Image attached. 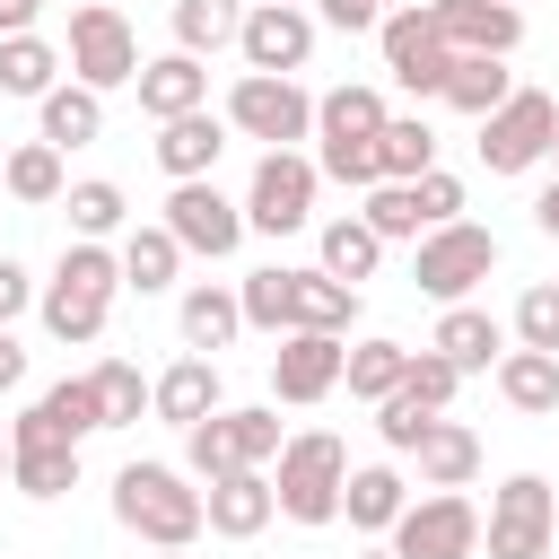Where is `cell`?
I'll return each mask as SVG.
<instances>
[{
  "label": "cell",
  "instance_id": "277c9868",
  "mask_svg": "<svg viewBox=\"0 0 559 559\" xmlns=\"http://www.w3.org/2000/svg\"><path fill=\"white\" fill-rule=\"evenodd\" d=\"M498 271V236L480 227V218H445V227H428L419 236V253H411V280H419V297H437V306H472V288Z\"/></svg>",
  "mask_w": 559,
  "mask_h": 559
},
{
  "label": "cell",
  "instance_id": "d6a6232c",
  "mask_svg": "<svg viewBox=\"0 0 559 559\" xmlns=\"http://www.w3.org/2000/svg\"><path fill=\"white\" fill-rule=\"evenodd\" d=\"M61 87V44H44V35H0V96H52Z\"/></svg>",
  "mask_w": 559,
  "mask_h": 559
},
{
  "label": "cell",
  "instance_id": "680465c9",
  "mask_svg": "<svg viewBox=\"0 0 559 559\" xmlns=\"http://www.w3.org/2000/svg\"><path fill=\"white\" fill-rule=\"evenodd\" d=\"M280 9H306V0H280Z\"/></svg>",
  "mask_w": 559,
  "mask_h": 559
},
{
  "label": "cell",
  "instance_id": "7bdbcfd3",
  "mask_svg": "<svg viewBox=\"0 0 559 559\" xmlns=\"http://www.w3.org/2000/svg\"><path fill=\"white\" fill-rule=\"evenodd\" d=\"M393 393H411V402H419L428 419H445V402L463 393V376H454V367H445L437 349H411V367H402V384H393Z\"/></svg>",
  "mask_w": 559,
  "mask_h": 559
},
{
  "label": "cell",
  "instance_id": "7dc6e473",
  "mask_svg": "<svg viewBox=\"0 0 559 559\" xmlns=\"http://www.w3.org/2000/svg\"><path fill=\"white\" fill-rule=\"evenodd\" d=\"M411 210H419V236H428V227H445V218H463V175L428 166V175L411 183Z\"/></svg>",
  "mask_w": 559,
  "mask_h": 559
},
{
  "label": "cell",
  "instance_id": "3957f363",
  "mask_svg": "<svg viewBox=\"0 0 559 559\" xmlns=\"http://www.w3.org/2000/svg\"><path fill=\"white\" fill-rule=\"evenodd\" d=\"M341 480H349V445L332 428H297L280 445V472H271V498L288 524H332L341 515Z\"/></svg>",
  "mask_w": 559,
  "mask_h": 559
},
{
  "label": "cell",
  "instance_id": "5b68a950",
  "mask_svg": "<svg viewBox=\"0 0 559 559\" xmlns=\"http://www.w3.org/2000/svg\"><path fill=\"white\" fill-rule=\"evenodd\" d=\"M61 70H70L79 87H96V96L131 87V79H140V35H131V17H122L114 0L70 9V52H61Z\"/></svg>",
  "mask_w": 559,
  "mask_h": 559
},
{
  "label": "cell",
  "instance_id": "4fadbf2b",
  "mask_svg": "<svg viewBox=\"0 0 559 559\" xmlns=\"http://www.w3.org/2000/svg\"><path fill=\"white\" fill-rule=\"evenodd\" d=\"M157 227H166V236H175L183 253H201V262H227V253L245 245V210H236V201H227V192H218L210 175H201V183H175V192H166V218H157Z\"/></svg>",
  "mask_w": 559,
  "mask_h": 559
},
{
  "label": "cell",
  "instance_id": "b9f144b4",
  "mask_svg": "<svg viewBox=\"0 0 559 559\" xmlns=\"http://www.w3.org/2000/svg\"><path fill=\"white\" fill-rule=\"evenodd\" d=\"M227 437H236V463L245 472H262V463H280V411L271 402H245V411H227Z\"/></svg>",
  "mask_w": 559,
  "mask_h": 559
},
{
  "label": "cell",
  "instance_id": "f546056e",
  "mask_svg": "<svg viewBox=\"0 0 559 559\" xmlns=\"http://www.w3.org/2000/svg\"><path fill=\"white\" fill-rule=\"evenodd\" d=\"M0 192H9V201H26V210L61 201V192H70V175H61V148H52V140H17V148L0 157Z\"/></svg>",
  "mask_w": 559,
  "mask_h": 559
},
{
  "label": "cell",
  "instance_id": "ac0fdd59",
  "mask_svg": "<svg viewBox=\"0 0 559 559\" xmlns=\"http://www.w3.org/2000/svg\"><path fill=\"white\" fill-rule=\"evenodd\" d=\"M140 114L148 122H183V114H201L210 105V61H192V52H157V61H140Z\"/></svg>",
  "mask_w": 559,
  "mask_h": 559
},
{
  "label": "cell",
  "instance_id": "11a10c76",
  "mask_svg": "<svg viewBox=\"0 0 559 559\" xmlns=\"http://www.w3.org/2000/svg\"><path fill=\"white\" fill-rule=\"evenodd\" d=\"M358 559H393V550H384V542H367V550H358Z\"/></svg>",
  "mask_w": 559,
  "mask_h": 559
},
{
  "label": "cell",
  "instance_id": "7c38bea8",
  "mask_svg": "<svg viewBox=\"0 0 559 559\" xmlns=\"http://www.w3.org/2000/svg\"><path fill=\"white\" fill-rule=\"evenodd\" d=\"M9 489H17V498H70V489H79V445L52 437V419H44L35 402L9 419Z\"/></svg>",
  "mask_w": 559,
  "mask_h": 559
},
{
  "label": "cell",
  "instance_id": "9c48e42d",
  "mask_svg": "<svg viewBox=\"0 0 559 559\" xmlns=\"http://www.w3.org/2000/svg\"><path fill=\"white\" fill-rule=\"evenodd\" d=\"M227 131L236 140H262V148H288V140H314V96L297 79H262L245 70L227 87Z\"/></svg>",
  "mask_w": 559,
  "mask_h": 559
},
{
  "label": "cell",
  "instance_id": "44dd1931",
  "mask_svg": "<svg viewBox=\"0 0 559 559\" xmlns=\"http://www.w3.org/2000/svg\"><path fill=\"white\" fill-rule=\"evenodd\" d=\"M227 157V114H183V122H157V166H166V183H201L210 166Z\"/></svg>",
  "mask_w": 559,
  "mask_h": 559
},
{
  "label": "cell",
  "instance_id": "94428289",
  "mask_svg": "<svg viewBox=\"0 0 559 559\" xmlns=\"http://www.w3.org/2000/svg\"><path fill=\"white\" fill-rule=\"evenodd\" d=\"M0 157H9V148H0Z\"/></svg>",
  "mask_w": 559,
  "mask_h": 559
},
{
  "label": "cell",
  "instance_id": "603a6c76",
  "mask_svg": "<svg viewBox=\"0 0 559 559\" xmlns=\"http://www.w3.org/2000/svg\"><path fill=\"white\" fill-rule=\"evenodd\" d=\"M175 323H183V349H227L236 332H245V314H236V288L227 280H192L183 297H175Z\"/></svg>",
  "mask_w": 559,
  "mask_h": 559
},
{
  "label": "cell",
  "instance_id": "8992f818",
  "mask_svg": "<svg viewBox=\"0 0 559 559\" xmlns=\"http://www.w3.org/2000/svg\"><path fill=\"white\" fill-rule=\"evenodd\" d=\"M314 157H297V148H262L253 157V183H245V236H297L306 218H314Z\"/></svg>",
  "mask_w": 559,
  "mask_h": 559
},
{
  "label": "cell",
  "instance_id": "60d3db41",
  "mask_svg": "<svg viewBox=\"0 0 559 559\" xmlns=\"http://www.w3.org/2000/svg\"><path fill=\"white\" fill-rule=\"evenodd\" d=\"M236 314H245V332H288V271H280V262H271V271H245Z\"/></svg>",
  "mask_w": 559,
  "mask_h": 559
},
{
  "label": "cell",
  "instance_id": "ffe728a7",
  "mask_svg": "<svg viewBox=\"0 0 559 559\" xmlns=\"http://www.w3.org/2000/svg\"><path fill=\"white\" fill-rule=\"evenodd\" d=\"M271 515H280L271 472H227V480H210V489H201V524H210L218 542H253Z\"/></svg>",
  "mask_w": 559,
  "mask_h": 559
},
{
  "label": "cell",
  "instance_id": "2e32d148",
  "mask_svg": "<svg viewBox=\"0 0 559 559\" xmlns=\"http://www.w3.org/2000/svg\"><path fill=\"white\" fill-rule=\"evenodd\" d=\"M428 17H437V35H445V52H489V61H507V52L524 44V9H507V0H428Z\"/></svg>",
  "mask_w": 559,
  "mask_h": 559
},
{
  "label": "cell",
  "instance_id": "4316f807",
  "mask_svg": "<svg viewBox=\"0 0 559 559\" xmlns=\"http://www.w3.org/2000/svg\"><path fill=\"white\" fill-rule=\"evenodd\" d=\"M454 114H472V122H489L507 96H515V70L507 61H489V52H454V70H445V87H437Z\"/></svg>",
  "mask_w": 559,
  "mask_h": 559
},
{
  "label": "cell",
  "instance_id": "5bb4252c",
  "mask_svg": "<svg viewBox=\"0 0 559 559\" xmlns=\"http://www.w3.org/2000/svg\"><path fill=\"white\" fill-rule=\"evenodd\" d=\"M236 52H245V70H262V79H297V70L314 61V9L253 0L245 26H236Z\"/></svg>",
  "mask_w": 559,
  "mask_h": 559
},
{
  "label": "cell",
  "instance_id": "816d5d0a",
  "mask_svg": "<svg viewBox=\"0 0 559 559\" xmlns=\"http://www.w3.org/2000/svg\"><path fill=\"white\" fill-rule=\"evenodd\" d=\"M17 384H26V341L0 332V393H17Z\"/></svg>",
  "mask_w": 559,
  "mask_h": 559
},
{
  "label": "cell",
  "instance_id": "8fae6325",
  "mask_svg": "<svg viewBox=\"0 0 559 559\" xmlns=\"http://www.w3.org/2000/svg\"><path fill=\"white\" fill-rule=\"evenodd\" d=\"M376 52H384V79H393V87H411V96H437V87H445V70H454V52H445V35H437L428 0H411V9H384V26H376Z\"/></svg>",
  "mask_w": 559,
  "mask_h": 559
},
{
  "label": "cell",
  "instance_id": "cb8c5ba5",
  "mask_svg": "<svg viewBox=\"0 0 559 559\" xmlns=\"http://www.w3.org/2000/svg\"><path fill=\"white\" fill-rule=\"evenodd\" d=\"M411 463H419V489H463L480 472V437L463 419H428L419 445H411Z\"/></svg>",
  "mask_w": 559,
  "mask_h": 559
},
{
  "label": "cell",
  "instance_id": "74e56055",
  "mask_svg": "<svg viewBox=\"0 0 559 559\" xmlns=\"http://www.w3.org/2000/svg\"><path fill=\"white\" fill-rule=\"evenodd\" d=\"M87 384H96V402H105V428H140V411H148V376H140L131 358L87 367Z\"/></svg>",
  "mask_w": 559,
  "mask_h": 559
},
{
  "label": "cell",
  "instance_id": "bcb514c9",
  "mask_svg": "<svg viewBox=\"0 0 559 559\" xmlns=\"http://www.w3.org/2000/svg\"><path fill=\"white\" fill-rule=\"evenodd\" d=\"M314 175H332V183H349V192L384 183V175H376V140H323V148H314Z\"/></svg>",
  "mask_w": 559,
  "mask_h": 559
},
{
  "label": "cell",
  "instance_id": "9a60e30c",
  "mask_svg": "<svg viewBox=\"0 0 559 559\" xmlns=\"http://www.w3.org/2000/svg\"><path fill=\"white\" fill-rule=\"evenodd\" d=\"M341 358H349V341H332V332H280V349H271V393L306 411V402L341 393Z\"/></svg>",
  "mask_w": 559,
  "mask_h": 559
},
{
  "label": "cell",
  "instance_id": "ab89813d",
  "mask_svg": "<svg viewBox=\"0 0 559 559\" xmlns=\"http://www.w3.org/2000/svg\"><path fill=\"white\" fill-rule=\"evenodd\" d=\"M61 201H70V227H79L87 245H105V236L122 227V210H131V201H122V183H105V175H87V183H70Z\"/></svg>",
  "mask_w": 559,
  "mask_h": 559
},
{
  "label": "cell",
  "instance_id": "ee69618b",
  "mask_svg": "<svg viewBox=\"0 0 559 559\" xmlns=\"http://www.w3.org/2000/svg\"><path fill=\"white\" fill-rule=\"evenodd\" d=\"M515 349H550L559 358V280H533L515 297Z\"/></svg>",
  "mask_w": 559,
  "mask_h": 559
},
{
  "label": "cell",
  "instance_id": "8d00e7d4",
  "mask_svg": "<svg viewBox=\"0 0 559 559\" xmlns=\"http://www.w3.org/2000/svg\"><path fill=\"white\" fill-rule=\"evenodd\" d=\"M402 367H411V349H402V341H358V349L341 358V384H349L358 402H384V393L402 384Z\"/></svg>",
  "mask_w": 559,
  "mask_h": 559
},
{
  "label": "cell",
  "instance_id": "681fc988",
  "mask_svg": "<svg viewBox=\"0 0 559 559\" xmlns=\"http://www.w3.org/2000/svg\"><path fill=\"white\" fill-rule=\"evenodd\" d=\"M314 17L341 26V35H376L384 26V0H314Z\"/></svg>",
  "mask_w": 559,
  "mask_h": 559
},
{
  "label": "cell",
  "instance_id": "484cf974",
  "mask_svg": "<svg viewBox=\"0 0 559 559\" xmlns=\"http://www.w3.org/2000/svg\"><path fill=\"white\" fill-rule=\"evenodd\" d=\"M489 376H498V402L507 411H524V419H550L559 411V358L550 349H507Z\"/></svg>",
  "mask_w": 559,
  "mask_h": 559
},
{
  "label": "cell",
  "instance_id": "6f0895ef",
  "mask_svg": "<svg viewBox=\"0 0 559 559\" xmlns=\"http://www.w3.org/2000/svg\"><path fill=\"white\" fill-rule=\"evenodd\" d=\"M157 559H192V550H157Z\"/></svg>",
  "mask_w": 559,
  "mask_h": 559
},
{
  "label": "cell",
  "instance_id": "f35d334b",
  "mask_svg": "<svg viewBox=\"0 0 559 559\" xmlns=\"http://www.w3.org/2000/svg\"><path fill=\"white\" fill-rule=\"evenodd\" d=\"M227 472H245L236 463V437H227V411H210L201 428H183V480H227Z\"/></svg>",
  "mask_w": 559,
  "mask_h": 559
},
{
  "label": "cell",
  "instance_id": "d590c367",
  "mask_svg": "<svg viewBox=\"0 0 559 559\" xmlns=\"http://www.w3.org/2000/svg\"><path fill=\"white\" fill-rule=\"evenodd\" d=\"M35 411H44V419H52V437H70V445H87V437L105 428V402H96V384H87V376L44 384V393H35Z\"/></svg>",
  "mask_w": 559,
  "mask_h": 559
},
{
  "label": "cell",
  "instance_id": "e575fe53",
  "mask_svg": "<svg viewBox=\"0 0 559 559\" xmlns=\"http://www.w3.org/2000/svg\"><path fill=\"white\" fill-rule=\"evenodd\" d=\"M376 131H384L376 87H323L314 96V140H376Z\"/></svg>",
  "mask_w": 559,
  "mask_h": 559
},
{
  "label": "cell",
  "instance_id": "6da1fadb",
  "mask_svg": "<svg viewBox=\"0 0 559 559\" xmlns=\"http://www.w3.org/2000/svg\"><path fill=\"white\" fill-rule=\"evenodd\" d=\"M114 524L140 533L148 550H192L201 524V480H183L175 463H122L114 472Z\"/></svg>",
  "mask_w": 559,
  "mask_h": 559
},
{
  "label": "cell",
  "instance_id": "4dcf8cb0",
  "mask_svg": "<svg viewBox=\"0 0 559 559\" xmlns=\"http://www.w3.org/2000/svg\"><path fill=\"white\" fill-rule=\"evenodd\" d=\"M114 262H122V288H140V297H157V288H175V271H183V245H175L166 227H122V245H114Z\"/></svg>",
  "mask_w": 559,
  "mask_h": 559
},
{
  "label": "cell",
  "instance_id": "db71d44e",
  "mask_svg": "<svg viewBox=\"0 0 559 559\" xmlns=\"http://www.w3.org/2000/svg\"><path fill=\"white\" fill-rule=\"evenodd\" d=\"M533 227H542V236H559V175L542 183V201H533Z\"/></svg>",
  "mask_w": 559,
  "mask_h": 559
},
{
  "label": "cell",
  "instance_id": "f1b7e54d",
  "mask_svg": "<svg viewBox=\"0 0 559 559\" xmlns=\"http://www.w3.org/2000/svg\"><path fill=\"white\" fill-rule=\"evenodd\" d=\"M96 131H105V96H96V87H79V79H70V87H52V96L35 105V140H52V148H87Z\"/></svg>",
  "mask_w": 559,
  "mask_h": 559
},
{
  "label": "cell",
  "instance_id": "91938a15",
  "mask_svg": "<svg viewBox=\"0 0 559 559\" xmlns=\"http://www.w3.org/2000/svg\"><path fill=\"white\" fill-rule=\"evenodd\" d=\"M507 9H515V0H507Z\"/></svg>",
  "mask_w": 559,
  "mask_h": 559
},
{
  "label": "cell",
  "instance_id": "ba28073f",
  "mask_svg": "<svg viewBox=\"0 0 559 559\" xmlns=\"http://www.w3.org/2000/svg\"><path fill=\"white\" fill-rule=\"evenodd\" d=\"M559 148V96L550 87H515L489 122H480V166L489 175H524Z\"/></svg>",
  "mask_w": 559,
  "mask_h": 559
},
{
  "label": "cell",
  "instance_id": "f907efd6",
  "mask_svg": "<svg viewBox=\"0 0 559 559\" xmlns=\"http://www.w3.org/2000/svg\"><path fill=\"white\" fill-rule=\"evenodd\" d=\"M26 306H35V280H26V262H9V253H0V332H9Z\"/></svg>",
  "mask_w": 559,
  "mask_h": 559
},
{
  "label": "cell",
  "instance_id": "52a82bcc",
  "mask_svg": "<svg viewBox=\"0 0 559 559\" xmlns=\"http://www.w3.org/2000/svg\"><path fill=\"white\" fill-rule=\"evenodd\" d=\"M480 542H489V559H550V542H559V489H550L542 472H515V480L489 498Z\"/></svg>",
  "mask_w": 559,
  "mask_h": 559
},
{
  "label": "cell",
  "instance_id": "7402d4cb",
  "mask_svg": "<svg viewBox=\"0 0 559 559\" xmlns=\"http://www.w3.org/2000/svg\"><path fill=\"white\" fill-rule=\"evenodd\" d=\"M402 507H411V480H402L393 463H349V480H341V515H349L367 542H384V533L402 524Z\"/></svg>",
  "mask_w": 559,
  "mask_h": 559
},
{
  "label": "cell",
  "instance_id": "30bf717a",
  "mask_svg": "<svg viewBox=\"0 0 559 559\" xmlns=\"http://www.w3.org/2000/svg\"><path fill=\"white\" fill-rule=\"evenodd\" d=\"M384 550L393 559H472L480 550V507L463 489H428V498L402 507V524L384 533Z\"/></svg>",
  "mask_w": 559,
  "mask_h": 559
},
{
  "label": "cell",
  "instance_id": "f5cc1de1",
  "mask_svg": "<svg viewBox=\"0 0 559 559\" xmlns=\"http://www.w3.org/2000/svg\"><path fill=\"white\" fill-rule=\"evenodd\" d=\"M35 17H44V0H0V35H35Z\"/></svg>",
  "mask_w": 559,
  "mask_h": 559
},
{
  "label": "cell",
  "instance_id": "7a4b0ae2",
  "mask_svg": "<svg viewBox=\"0 0 559 559\" xmlns=\"http://www.w3.org/2000/svg\"><path fill=\"white\" fill-rule=\"evenodd\" d=\"M114 288H122V262H114V245H61V262H52V280L35 288V314H44V332L52 341H96L105 332V314H114Z\"/></svg>",
  "mask_w": 559,
  "mask_h": 559
},
{
  "label": "cell",
  "instance_id": "836d02e7",
  "mask_svg": "<svg viewBox=\"0 0 559 559\" xmlns=\"http://www.w3.org/2000/svg\"><path fill=\"white\" fill-rule=\"evenodd\" d=\"M236 26H245V0H175V52H192V61L227 52Z\"/></svg>",
  "mask_w": 559,
  "mask_h": 559
},
{
  "label": "cell",
  "instance_id": "83f0119b",
  "mask_svg": "<svg viewBox=\"0 0 559 559\" xmlns=\"http://www.w3.org/2000/svg\"><path fill=\"white\" fill-rule=\"evenodd\" d=\"M314 271L323 280H341V288H358V280H376V262H384V245H376V227L349 210V218H323V236H314Z\"/></svg>",
  "mask_w": 559,
  "mask_h": 559
},
{
  "label": "cell",
  "instance_id": "d4e9b609",
  "mask_svg": "<svg viewBox=\"0 0 559 559\" xmlns=\"http://www.w3.org/2000/svg\"><path fill=\"white\" fill-rule=\"evenodd\" d=\"M358 323V288L323 280V271H288V332H349Z\"/></svg>",
  "mask_w": 559,
  "mask_h": 559
},
{
  "label": "cell",
  "instance_id": "1f68e13d",
  "mask_svg": "<svg viewBox=\"0 0 559 559\" xmlns=\"http://www.w3.org/2000/svg\"><path fill=\"white\" fill-rule=\"evenodd\" d=\"M437 166V131L419 122V114H384V131H376V175L384 183H419Z\"/></svg>",
  "mask_w": 559,
  "mask_h": 559
},
{
  "label": "cell",
  "instance_id": "c3c4849f",
  "mask_svg": "<svg viewBox=\"0 0 559 559\" xmlns=\"http://www.w3.org/2000/svg\"><path fill=\"white\" fill-rule=\"evenodd\" d=\"M419 428H428V411H419L411 393H384V402H376V437H384L393 454H411V445H419Z\"/></svg>",
  "mask_w": 559,
  "mask_h": 559
},
{
  "label": "cell",
  "instance_id": "e0dca14e",
  "mask_svg": "<svg viewBox=\"0 0 559 559\" xmlns=\"http://www.w3.org/2000/svg\"><path fill=\"white\" fill-rule=\"evenodd\" d=\"M148 411L166 419V428H201L210 411H227V384H218V358H201V349H183L157 384H148Z\"/></svg>",
  "mask_w": 559,
  "mask_h": 559
},
{
  "label": "cell",
  "instance_id": "d6986e66",
  "mask_svg": "<svg viewBox=\"0 0 559 559\" xmlns=\"http://www.w3.org/2000/svg\"><path fill=\"white\" fill-rule=\"evenodd\" d=\"M428 349H437L454 376H489V367L507 358V323H498L489 306H445L437 332H428Z\"/></svg>",
  "mask_w": 559,
  "mask_h": 559
},
{
  "label": "cell",
  "instance_id": "9f6ffc18",
  "mask_svg": "<svg viewBox=\"0 0 559 559\" xmlns=\"http://www.w3.org/2000/svg\"><path fill=\"white\" fill-rule=\"evenodd\" d=\"M0 480H9V428H0Z\"/></svg>",
  "mask_w": 559,
  "mask_h": 559
},
{
  "label": "cell",
  "instance_id": "f6af8a7d",
  "mask_svg": "<svg viewBox=\"0 0 559 559\" xmlns=\"http://www.w3.org/2000/svg\"><path fill=\"white\" fill-rule=\"evenodd\" d=\"M358 218L376 227V245H402V236H419V210H411V183H367V201H358Z\"/></svg>",
  "mask_w": 559,
  "mask_h": 559
}]
</instances>
